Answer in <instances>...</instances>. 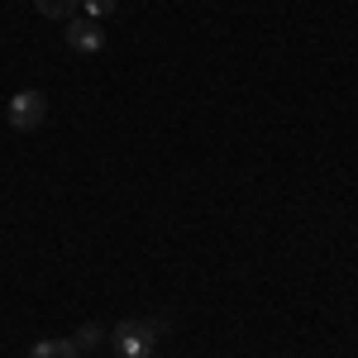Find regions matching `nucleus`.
Here are the masks:
<instances>
[{
    "mask_svg": "<svg viewBox=\"0 0 358 358\" xmlns=\"http://www.w3.org/2000/svg\"><path fill=\"white\" fill-rule=\"evenodd\" d=\"M86 5V15L91 20H101V15H115V0H82Z\"/></svg>",
    "mask_w": 358,
    "mask_h": 358,
    "instance_id": "7",
    "label": "nucleus"
},
{
    "mask_svg": "<svg viewBox=\"0 0 358 358\" xmlns=\"http://www.w3.org/2000/svg\"><path fill=\"white\" fill-rule=\"evenodd\" d=\"M67 48L77 53H101L106 48V29L96 20H67Z\"/></svg>",
    "mask_w": 358,
    "mask_h": 358,
    "instance_id": "3",
    "label": "nucleus"
},
{
    "mask_svg": "<svg viewBox=\"0 0 358 358\" xmlns=\"http://www.w3.org/2000/svg\"><path fill=\"white\" fill-rule=\"evenodd\" d=\"M106 339L120 358H153L158 339H163V320H120Z\"/></svg>",
    "mask_w": 358,
    "mask_h": 358,
    "instance_id": "1",
    "label": "nucleus"
},
{
    "mask_svg": "<svg viewBox=\"0 0 358 358\" xmlns=\"http://www.w3.org/2000/svg\"><path fill=\"white\" fill-rule=\"evenodd\" d=\"M72 344H77V349H96V344H106V330H101V325H82Z\"/></svg>",
    "mask_w": 358,
    "mask_h": 358,
    "instance_id": "6",
    "label": "nucleus"
},
{
    "mask_svg": "<svg viewBox=\"0 0 358 358\" xmlns=\"http://www.w3.org/2000/svg\"><path fill=\"white\" fill-rule=\"evenodd\" d=\"M82 349L72 344V339H38L34 349H29V358H77Z\"/></svg>",
    "mask_w": 358,
    "mask_h": 358,
    "instance_id": "4",
    "label": "nucleus"
},
{
    "mask_svg": "<svg viewBox=\"0 0 358 358\" xmlns=\"http://www.w3.org/2000/svg\"><path fill=\"white\" fill-rule=\"evenodd\" d=\"M5 115H10L15 129H38L43 115H48V96H43V91H15L10 106H5Z\"/></svg>",
    "mask_w": 358,
    "mask_h": 358,
    "instance_id": "2",
    "label": "nucleus"
},
{
    "mask_svg": "<svg viewBox=\"0 0 358 358\" xmlns=\"http://www.w3.org/2000/svg\"><path fill=\"white\" fill-rule=\"evenodd\" d=\"M77 5H82V0H34V10H38L43 20H72Z\"/></svg>",
    "mask_w": 358,
    "mask_h": 358,
    "instance_id": "5",
    "label": "nucleus"
}]
</instances>
